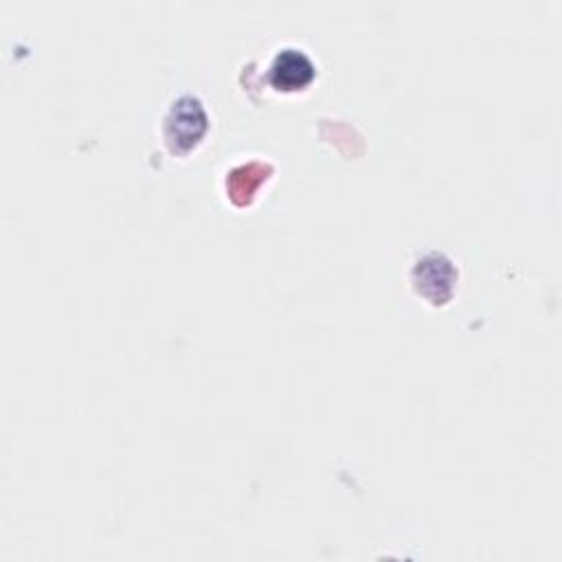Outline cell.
I'll return each mask as SVG.
<instances>
[{
	"label": "cell",
	"instance_id": "obj_1",
	"mask_svg": "<svg viewBox=\"0 0 562 562\" xmlns=\"http://www.w3.org/2000/svg\"><path fill=\"white\" fill-rule=\"evenodd\" d=\"M315 79L312 60L299 49L279 51L270 66V81L277 90L295 92L306 88Z\"/></svg>",
	"mask_w": 562,
	"mask_h": 562
},
{
	"label": "cell",
	"instance_id": "obj_2",
	"mask_svg": "<svg viewBox=\"0 0 562 562\" xmlns=\"http://www.w3.org/2000/svg\"><path fill=\"white\" fill-rule=\"evenodd\" d=\"M171 122H178V128H167V143L174 150H190L205 132V113L194 100H182L169 115Z\"/></svg>",
	"mask_w": 562,
	"mask_h": 562
}]
</instances>
